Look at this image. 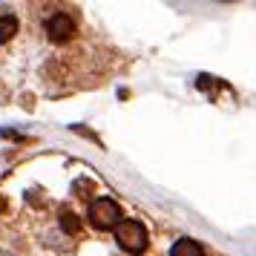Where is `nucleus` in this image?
<instances>
[{
	"label": "nucleus",
	"instance_id": "nucleus-1",
	"mask_svg": "<svg viewBox=\"0 0 256 256\" xmlns=\"http://www.w3.org/2000/svg\"><path fill=\"white\" fill-rule=\"evenodd\" d=\"M112 230H116L118 244H121L127 254H132V256H141L144 250H147V244H150L147 228H144L141 222H136V219H121Z\"/></svg>",
	"mask_w": 256,
	"mask_h": 256
},
{
	"label": "nucleus",
	"instance_id": "nucleus-2",
	"mask_svg": "<svg viewBox=\"0 0 256 256\" xmlns=\"http://www.w3.org/2000/svg\"><path fill=\"white\" fill-rule=\"evenodd\" d=\"M86 216H90V224L92 228H98V230H112L118 222H121L124 213H121V208H118L112 198L104 196V198H95L92 204H90V213Z\"/></svg>",
	"mask_w": 256,
	"mask_h": 256
},
{
	"label": "nucleus",
	"instance_id": "nucleus-3",
	"mask_svg": "<svg viewBox=\"0 0 256 256\" xmlns=\"http://www.w3.org/2000/svg\"><path fill=\"white\" fill-rule=\"evenodd\" d=\"M46 32H49V40H55V44H64V40H70L75 35V20H72L70 14H52L46 20Z\"/></svg>",
	"mask_w": 256,
	"mask_h": 256
},
{
	"label": "nucleus",
	"instance_id": "nucleus-4",
	"mask_svg": "<svg viewBox=\"0 0 256 256\" xmlns=\"http://www.w3.org/2000/svg\"><path fill=\"white\" fill-rule=\"evenodd\" d=\"M170 256H204L202 244L193 242V239H178V242L170 248Z\"/></svg>",
	"mask_w": 256,
	"mask_h": 256
},
{
	"label": "nucleus",
	"instance_id": "nucleus-5",
	"mask_svg": "<svg viewBox=\"0 0 256 256\" xmlns=\"http://www.w3.org/2000/svg\"><path fill=\"white\" fill-rule=\"evenodd\" d=\"M14 32H18V20H14V14H3V18H0V44L12 40Z\"/></svg>",
	"mask_w": 256,
	"mask_h": 256
},
{
	"label": "nucleus",
	"instance_id": "nucleus-6",
	"mask_svg": "<svg viewBox=\"0 0 256 256\" xmlns=\"http://www.w3.org/2000/svg\"><path fill=\"white\" fill-rule=\"evenodd\" d=\"M60 228L66 233H78L81 230V219H78L72 210H64V213H60Z\"/></svg>",
	"mask_w": 256,
	"mask_h": 256
}]
</instances>
